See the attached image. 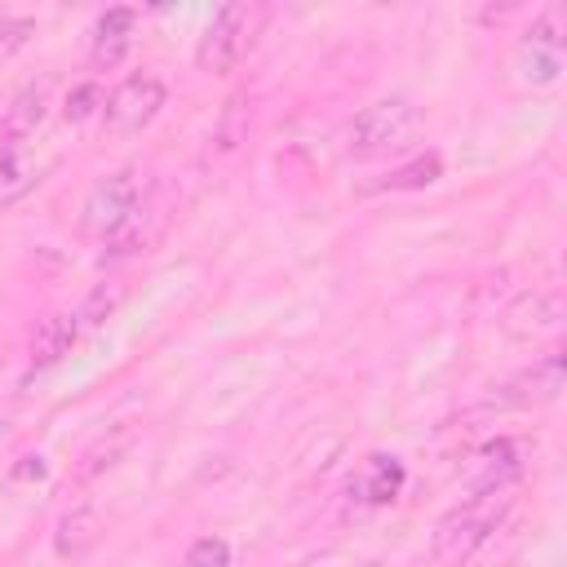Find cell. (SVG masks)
<instances>
[{
    "label": "cell",
    "instance_id": "cell-6",
    "mask_svg": "<svg viewBox=\"0 0 567 567\" xmlns=\"http://www.w3.org/2000/svg\"><path fill=\"white\" fill-rule=\"evenodd\" d=\"M133 31H137V13L133 9H106L93 27V44H89V62L97 71H111L128 58L133 49Z\"/></svg>",
    "mask_w": 567,
    "mask_h": 567
},
{
    "label": "cell",
    "instance_id": "cell-1",
    "mask_svg": "<svg viewBox=\"0 0 567 567\" xmlns=\"http://www.w3.org/2000/svg\"><path fill=\"white\" fill-rule=\"evenodd\" d=\"M514 505V487H487V492H470L461 505H452L430 536V567H465L487 540L492 532L505 523Z\"/></svg>",
    "mask_w": 567,
    "mask_h": 567
},
{
    "label": "cell",
    "instance_id": "cell-11",
    "mask_svg": "<svg viewBox=\"0 0 567 567\" xmlns=\"http://www.w3.org/2000/svg\"><path fill=\"white\" fill-rule=\"evenodd\" d=\"M31 186H35V164L27 159V142L22 137H4V151H0V204L18 199Z\"/></svg>",
    "mask_w": 567,
    "mask_h": 567
},
{
    "label": "cell",
    "instance_id": "cell-10",
    "mask_svg": "<svg viewBox=\"0 0 567 567\" xmlns=\"http://www.w3.org/2000/svg\"><path fill=\"white\" fill-rule=\"evenodd\" d=\"M523 474V443L518 439H496L478 452V474H474V492L487 487H514V478Z\"/></svg>",
    "mask_w": 567,
    "mask_h": 567
},
{
    "label": "cell",
    "instance_id": "cell-14",
    "mask_svg": "<svg viewBox=\"0 0 567 567\" xmlns=\"http://www.w3.org/2000/svg\"><path fill=\"white\" fill-rule=\"evenodd\" d=\"M93 545H97V514L93 509H71L58 523V554L62 558H80Z\"/></svg>",
    "mask_w": 567,
    "mask_h": 567
},
{
    "label": "cell",
    "instance_id": "cell-12",
    "mask_svg": "<svg viewBox=\"0 0 567 567\" xmlns=\"http://www.w3.org/2000/svg\"><path fill=\"white\" fill-rule=\"evenodd\" d=\"M439 177H443V159H439L434 151H425V155H416V159L390 168L372 190H421V186H430V182H439Z\"/></svg>",
    "mask_w": 567,
    "mask_h": 567
},
{
    "label": "cell",
    "instance_id": "cell-2",
    "mask_svg": "<svg viewBox=\"0 0 567 567\" xmlns=\"http://www.w3.org/2000/svg\"><path fill=\"white\" fill-rule=\"evenodd\" d=\"M416 124H421V115H416V106H412L408 97H381V102L363 106V111L350 120V128H346V151H350V155H363V159L385 155V151H399V146L412 142Z\"/></svg>",
    "mask_w": 567,
    "mask_h": 567
},
{
    "label": "cell",
    "instance_id": "cell-17",
    "mask_svg": "<svg viewBox=\"0 0 567 567\" xmlns=\"http://www.w3.org/2000/svg\"><path fill=\"white\" fill-rule=\"evenodd\" d=\"M115 306H120V288H97V292L84 301V310L75 315V323H80V328H97Z\"/></svg>",
    "mask_w": 567,
    "mask_h": 567
},
{
    "label": "cell",
    "instance_id": "cell-15",
    "mask_svg": "<svg viewBox=\"0 0 567 567\" xmlns=\"http://www.w3.org/2000/svg\"><path fill=\"white\" fill-rule=\"evenodd\" d=\"M523 385H532L527 399H554L563 390V354H545L540 363H532V372L523 377Z\"/></svg>",
    "mask_w": 567,
    "mask_h": 567
},
{
    "label": "cell",
    "instance_id": "cell-13",
    "mask_svg": "<svg viewBox=\"0 0 567 567\" xmlns=\"http://www.w3.org/2000/svg\"><path fill=\"white\" fill-rule=\"evenodd\" d=\"M44 102H49V84L40 80V84H27L18 97H13V106H9V137H31L35 128H40V120H44Z\"/></svg>",
    "mask_w": 567,
    "mask_h": 567
},
{
    "label": "cell",
    "instance_id": "cell-9",
    "mask_svg": "<svg viewBox=\"0 0 567 567\" xmlns=\"http://www.w3.org/2000/svg\"><path fill=\"white\" fill-rule=\"evenodd\" d=\"M523 66H527L523 75L536 80V84L558 80V71H563V35L554 31V18H540L527 31V40H523Z\"/></svg>",
    "mask_w": 567,
    "mask_h": 567
},
{
    "label": "cell",
    "instance_id": "cell-3",
    "mask_svg": "<svg viewBox=\"0 0 567 567\" xmlns=\"http://www.w3.org/2000/svg\"><path fill=\"white\" fill-rule=\"evenodd\" d=\"M257 22H261V9H257V4H248V0H230V4H221V9L213 13V22L204 27V35H199V49H195L199 71H208V75H226V71H235L239 58H244L248 44H252Z\"/></svg>",
    "mask_w": 567,
    "mask_h": 567
},
{
    "label": "cell",
    "instance_id": "cell-5",
    "mask_svg": "<svg viewBox=\"0 0 567 567\" xmlns=\"http://www.w3.org/2000/svg\"><path fill=\"white\" fill-rule=\"evenodd\" d=\"M159 106H164V84L155 75H146V71L142 75H128L102 102V133L133 137V133H142L159 115Z\"/></svg>",
    "mask_w": 567,
    "mask_h": 567
},
{
    "label": "cell",
    "instance_id": "cell-16",
    "mask_svg": "<svg viewBox=\"0 0 567 567\" xmlns=\"http://www.w3.org/2000/svg\"><path fill=\"white\" fill-rule=\"evenodd\" d=\"M177 567H230V545L221 536H199Z\"/></svg>",
    "mask_w": 567,
    "mask_h": 567
},
{
    "label": "cell",
    "instance_id": "cell-4",
    "mask_svg": "<svg viewBox=\"0 0 567 567\" xmlns=\"http://www.w3.org/2000/svg\"><path fill=\"white\" fill-rule=\"evenodd\" d=\"M142 195H146V182L142 173L124 168V173H111L102 182H93V190L84 195V230L89 235H115L120 226H128L137 213H142Z\"/></svg>",
    "mask_w": 567,
    "mask_h": 567
},
{
    "label": "cell",
    "instance_id": "cell-18",
    "mask_svg": "<svg viewBox=\"0 0 567 567\" xmlns=\"http://www.w3.org/2000/svg\"><path fill=\"white\" fill-rule=\"evenodd\" d=\"M102 102H106V97H102L97 84H80V89H71V97H66V120H71V124H84Z\"/></svg>",
    "mask_w": 567,
    "mask_h": 567
},
{
    "label": "cell",
    "instance_id": "cell-8",
    "mask_svg": "<svg viewBox=\"0 0 567 567\" xmlns=\"http://www.w3.org/2000/svg\"><path fill=\"white\" fill-rule=\"evenodd\" d=\"M75 337H80L75 315H49V319H40V328H35V337H31V363H27V377L49 372L53 363H62V359L71 354Z\"/></svg>",
    "mask_w": 567,
    "mask_h": 567
},
{
    "label": "cell",
    "instance_id": "cell-7",
    "mask_svg": "<svg viewBox=\"0 0 567 567\" xmlns=\"http://www.w3.org/2000/svg\"><path fill=\"white\" fill-rule=\"evenodd\" d=\"M403 461L399 456H385V452H372L363 461V470L354 474L350 483V496L363 501V505H390L399 492H403Z\"/></svg>",
    "mask_w": 567,
    "mask_h": 567
}]
</instances>
